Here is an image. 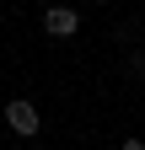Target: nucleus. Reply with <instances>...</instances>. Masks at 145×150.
<instances>
[{
    "label": "nucleus",
    "mask_w": 145,
    "mask_h": 150,
    "mask_svg": "<svg viewBox=\"0 0 145 150\" xmlns=\"http://www.w3.org/2000/svg\"><path fill=\"white\" fill-rule=\"evenodd\" d=\"M6 129H11V134H22V139H32V134L43 129V112H38V102L11 97V102H6Z\"/></svg>",
    "instance_id": "f257e3e1"
},
{
    "label": "nucleus",
    "mask_w": 145,
    "mask_h": 150,
    "mask_svg": "<svg viewBox=\"0 0 145 150\" xmlns=\"http://www.w3.org/2000/svg\"><path fill=\"white\" fill-rule=\"evenodd\" d=\"M43 32L48 38H75L81 32V11L75 6H48L43 11Z\"/></svg>",
    "instance_id": "f03ea898"
},
{
    "label": "nucleus",
    "mask_w": 145,
    "mask_h": 150,
    "mask_svg": "<svg viewBox=\"0 0 145 150\" xmlns=\"http://www.w3.org/2000/svg\"><path fill=\"white\" fill-rule=\"evenodd\" d=\"M118 150H145V145H140V139H134V134H129V139H124V145H118Z\"/></svg>",
    "instance_id": "7ed1b4c3"
},
{
    "label": "nucleus",
    "mask_w": 145,
    "mask_h": 150,
    "mask_svg": "<svg viewBox=\"0 0 145 150\" xmlns=\"http://www.w3.org/2000/svg\"><path fill=\"white\" fill-rule=\"evenodd\" d=\"M86 6H102V0H86Z\"/></svg>",
    "instance_id": "20e7f679"
}]
</instances>
